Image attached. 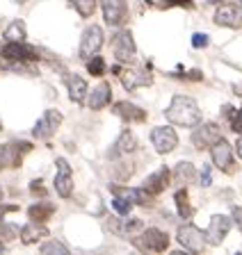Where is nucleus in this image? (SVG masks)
Returning <instances> with one entry per match:
<instances>
[{
  "label": "nucleus",
  "mask_w": 242,
  "mask_h": 255,
  "mask_svg": "<svg viewBox=\"0 0 242 255\" xmlns=\"http://www.w3.org/2000/svg\"><path fill=\"white\" fill-rule=\"evenodd\" d=\"M169 123L174 126H183V128H194L201 121V110L199 103L194 101L192 96H174L172 103H169L167 112H165Z\"/></svg>",
  "instance_id": "obj_1"
},
{
  "label": "nucleus",
  "mask_w": 242,
  "mask_h": 255,
  "mask_svg": "<svg viewBox=\"0 0 242 255\" xmlns=\"http://www.w3.org/2000/svg\"><path fill=\"white\" fill-rule=\"evenodd\" d=\"M142 219H137V217H130V219H121V223L117 226V230L121 235H133V233H137V230H142Z\"/></svg>",
  "instance_id": "obj_28"
},
{
  "label": "nucleus",
  "mask_w": 242,
  "mask_h": 255,
  "mask_svg": "<svg viewBox=\"0 0 242 255\" xmlns=\"http://www.w3.org/2000/svg\"><path fill=\"white\" fill-rule=\"evenodd\" d=\"M59 123H62V112H57V110H46L39 117V121L34 123V128H32V137L34 139H50L55 132H57V128H59Z\"/></svg>",
  "instance_id": "obj_6"
},
{
  "label": "nucleus",
  "mask_w": 242,
  "mask_h": 255,
  "mask_svg": "<svg viewBox=\"0 0 242 255\" xmlns=\"http://www.w3.org/2000/svg\"><path fill=\"white\" fill-rule=\"evenodd\" d=\"M178 244L185 246V251H190V253H201L208 242H206V233H201L192 223H185L178 228Z\"/></svg>",
  "instance_id": "obj_5"
},
{
  "label": "nucleus",
  "mask_w": 242,
  "mask_h": 255,
  "mask_svg": "<svg viewBox=\"0 0 242 255\" xmlns=\"http://www.w3.org/2000/svg\"><path fill=\"white\" fill-rule=\"evenodd\" d=\"M43 237H48V228L41 226L39 221H30V223H25V226L21 228L23 244H37L39 239H43Z\"/></svg>",
  "instance_id": "obj_22"
},
{
  "label": "nucleus",
  "mask_w": 242,
  "mask_h": 255,
  "mask_svg": "<svg viewBox=\"0 0 242 255\" xmlns=\"http://www.w3.org/2000/svg\"><path fill=\"white\" fill-rule=\"evenodd\" d=\"M169 178H172V171H169L167 166H160L156 173H151L149 178H146L142 187H146V189L156 196V194H160V191H165L169 187Z\"/></svg>",
  "instance_id": "obj_19"
},
{
  "label": "nucleus",
  "mask_w": 242,
  "mask_h": 255,
  "mask_svg": "<svg viewBox=\"0 0 242 255\" xmlns=\"http://www.w3.org/2000/svg\"><path fill=\"white\" fill-rule=\"evenodd\" d=\"M69 5L75 7V11L82 16V18H92L94 11H96V0H69Z\"/></svg>",
  "instance_id": "obj_27"
},
{
  "label": "nucleus",
  "mask_w": 242,
  "mask_h": 255,
  "mask_svg": "<svg viewBox=\"0 0 242 255\" xmlns=\"http://www.w3.org/2000/svg\"><path fill=\"white\" fill-rule=\"evenodd\" d=\"M151 141L156 146V150L160 155H167L172 153L174 148L178 146V134L174 128H167V126H158L151 130Z\"/></svg>",
  "instance_id": "obj_9"
},
{
  "label": "nucleus",
  "mask_w": 242,
  "mask_h": 255,
  "mask_svg": "<svg viewBox=\"0 0 242 255\" xmlns=\"http://www.w3.org/2000/svg\"><path fill=\"white\" fill-rule=\"evenodd\" d=\"M236 155L242 159V132H240V137H238V141H236Z\"/></svg>",
  "instance_id": "obj_40"
},
{
  "label": "nucleus",
  "mask_w": 242,
  "mask_h": 255,
  "mask_svg": "<svg viewBox=\"0 0 242 255\" xmlns=\"http://www.w3.org/2000/svg\"><path fill=\"white\" fill-rule=\"evenodd\" d=\"M174 201H176V207H178V214H181V219H190L192 217V205H190V196H188V189H178L176 196H174Z\"/></svg>",
  "instance_id": "obj_26"
},
{
  "label": "nucleus",
  "mask_w": 242,
  "mask_h": 255,
  "mask_svg": "<svg viewBox=\"0 0 242 255\" xmlns=\"http://www.w3.org/2000/svg\"><path fill=\"white\" fill-rule=\"evenodd\" d=\"M231 217H233V223H236L238 228H240V233H242V207L240 205H233Z\"/></svg>",
  "instance_id": "obj_35"
},
{
  "label": "nucleus",
  "mask_w": 242,
  "mask_h": 255,
  "mask_svg": "<svg viewBox=\"0 0 242 255\" xmlns=\"http://www.w3.org/2000/svg\"><path fill=\"white\" fill-rule=\"evenodd\" d=\"M222 139V130L217 123H197V128L192 130V143L197 150H206L210 148L213 143Z\"/></svg>",
  "instance_id": "obj_7"
},
{
  "label": "nucleus",
  "mask_w": 242,
  "mask_h": 255,
  "mask_svg": "<svg viewBox=\"0 0 242 255\" xmlns=\"http://www.w3.org/2000/svg\"><path fill=\"white\" fill-rule=\"evenodd\" d=\"M210 43V39H208V34H204V32H197L192 37V46L194 48H206Z\"/></svg>",
  "instance_id": "obj_33"
},
{
  "label": "nucleus",
  "mask_w": 242,
  "mask_h": 255,
  "mask_svg": "<svg viewBox=\"0 0 242 255\" xmlns=\"http://www.w3.org/2000/svg\"><path fill=\"white\" fill-rule=\"evenodd\" d=\"M112 112L117 114L119 119H124L126 123H142V121H146V112L140 110L137 105H133V103H128V101H119L117 105L112 107Z\"/></svg>",
  "instance_id": "obj_16"
},
{
  "label": "nucleus",
  "mask_w": 242,
  "mask_h": 255,
  "mask_svg": "<svg viewBox=\"0 0 242 255\" xmlns=\"http://www.w3.org/2000/svg\"><path fill=\"white\" fill-rule=\"evenodd\" d=\"M112 207L117 210L121 217H126V214H130V207H133V203L130 201H126V198H121V196H114L112 198Z\"/></svg>",
  "instance_id": "obj_32"
},
{
  "label": "nucleus",
  "mask_w": 242,
  "mask_h": 255,
  "mask_svg": "<svg viewBox=\"0 0 242 255\" xmlns=\"http://www.w3.org/2000/svg\"><path fill=\"white\" fill-rule=\"evenodd\" d=\"M231 128L236 130L238 134L242 132V107H240V110H236V114H233V119H231Z\"/></svg>",
  "instance_id": "obj_34"
},
{
  "label": "nucleus",
  "mask_w": 242,
  "mask_h": 255,
  "mask_svg": "<svg viewBox=\"0 0 242 255\" xmlns=\"http://www.w3.org/2000/svg\"><path fill=\"white\" fill-rule=\"evenodd\" d=\"M172 175H174V182H178V185H190L197 178V169H194L192 162H178Z\"/></svg>",
  "instance_id": "obj_23"
},
{
  "label": "nucleus",
  "mask_w": 242,
  "mask_h": 255,
  "mask_svg": "<svg viewBox=\"0 0 242 255\" xmlns=\"http://www.w3.org/2000/svg\"><path fill=\"white\" fill-rule=\"evenodd\" d=\"M57 196L62 198H71L73 194V171H71L69 162L64 157L57 159V171H55V182H53Z\"/></svg>",
  "instance_id": "obj_11"
},
{
  "label": "nucleus",
  "mask_w": 242,
  "mask_h": 255,
  "mask_svg": "<svg viewBox=\"0 0 242 255\" xmlns=\"http://www.w3.org/2000/svg\"><path fill=\"white\" fill-rule=\"evenodd\" d=\"M2 166H9V150H7V146L0 143V171H2Z\"/></svg>",
  "instance_id": "obj_36"
},
{
  "label": "nucleus",
  "mask_w": 242,
  "mask_h": 255,
  "mask_svg": "<svg viewBox=\"0 0 242 255\" xmlns=\"http://www.w3.org/2000/svg\"><path fill=\"white\" fill-rule=\"evenodd\" d=\"M135 148H137V137H135V132L124 130V132L119 134L117 141H114L112 150H110V157H124V155L133 153Z\"/></svg>",
  "instance_id": "obj_21"
},
{
  "label": "nucleus",
  "mask_w": 242,
  "mask_h": 255,
  "mask_svg": "<svg viewBox=\"0 0 242 255\" xmlns=\"http://www.w3.org/2000/svg\"><path fill=\"white\" fill-rule=\"evenodd\" d=\"M103 27L101 25H89L85 32H82V39H80V48H78V53H80L82 59L92 57V55H96L98 50H101L103 46Z\"/></svg>",
  "instance_id": "obj_10"
},
{
  "label": "nucleus",
  "mask_w": 242,
  "mask_h": 255,
  "mask_svg": "<svg viewBox=\"0 0 242 255\" xmlns=\"http://www.w3.org/2000/svg\"><path fill=\"white\" fill-rule=\"evenodd\" d=\"M2 57L9 62H27V59H39L37 48L25 46V41H7L2 46Z\"/></svg>",
  "instance_id": "obj_14"
},
{
  "label": "nucleus",
  "mask_w": 242,
  "mask_h": 255,
  "mask_svg": "<svg viewBox=\"0 0 242 255\" xmlns=\"http://www.w3.org/2000/svg\"><path fill=\"white\" fill-rule=\"evenodd\" d=\"M215 23L224 27H231V30H238L242 27V14L238 5H222L220 9L215 11Z\"/></svg>",
  "instance_id": "obj_15"
},
{
  "label": "nucleus",
  "mask_w": 242,
  "mask_h": 255,
  "mask_svg": "<svg viewBox=\"0 0 242 255\" xmlns=\"http://www.w3.org/2000/svg\"><path fill=\"white\" fill-rule=\"evenodd\" d=\"M121 80H124L126 89L133 91V89H140V87H149L151 82H153V75L144 69H128Z\"/></svg>",
  "instance_id": "obj_20"
},
{
  "label": "nucleus",
  "mask_w": 242,
  "mask_h": 255,
  "mask_svg": "<svg viewBox=\"0 0 242 255\" xmlns=\"http://www.w3.org/2000/svg\"><path fill=\"white\" fill-rule=\"evenodd\" d=\"M167 5H169V7H172V5H176V7H188V9H190L194 2H192V0H167Z\"/></svg>",
  "instance_id": "obj_37"
},
{
  "label": "nucleus",
  "mask_w": 242,
  "mask_h": 255,
  "mask_svg": "<svg viewBox=\"0 0 242 255\" xmlns=\"http://www.w3.org/2000/svg\"><path fill=\"white\" fill-rule=\"evenodd\" d=\"M41 251L43 255H50V253H59V255H69V249H66L64 244H59V242H46V244L41 246Z\"/></svg>",
  "instance_id": "obj_31"
},
{
  "label": "nucleus",
  "mask_w": 242,
  "mask_h": 255,
  "mask_svg": "<svg viewBox=\"0 0 242 255\" xmlns=\"http://www.w3.org/2000/svg\"><path fill=\"white\" fill-rule=\"evenodd\" d=\"M30 189H32V194H34V196H37V194H41V196H46V191H43L41 180H34L32 185H30Z\"/></svg>",
  "instance_id": "obj_38"
},
{
  "label": "nucleus",
  "mask_w": 242,
  "mask_h": 255,
  "mask_svg": "<svg viewBox=\"0 0 242 255\" xmlns=\"http://www.w3.org/2000/svg\"><path fill=\"white\" fill-rule=\"evenodd\" d=\"M14 2H16V5H25L27 0H14Z\"/></svg>",
  "instance_id": "obj_41"
},
{
  "label": "nucleus",
  "mask_w": 242,
  "mask_h": 255,
  "mask_svg": "<svg viewBox=\"0 0 242 255\" xmlns=\"http://www.w3.org/2000/svg\"><path fill=\"white\" fill-rule=\"evenodd\" d=\"M210 157H213V164H215L222 173H233V171H236V164H233V148L224 137L217 139V141L210 146Z\"/></svg>",
  "instance_id": "obj_4"
},
{
  "label": "nucleus",
  "mask_w": 242,
  "mask_h": 255,
  "mask_svg": "<svg viewBox=\"0 0 242 255\" xmlns=\"http://www.w3.org/2000/svg\"><path fill=\"white\" fill-rule=\"evenodd\" d=\"M240 14H242V0H240Z\"/></svg>",
  "instance_id": "obj_42"
},
{
  "label": "nucleus",
  "mask_w": 242,
  "mask_h": 255,
  "mask_svg": "<svg viewBox=\"0 0 242 255\" xmlns=\"http://www.w3.org/2000/svg\"><path fill=\"white\" fill-rule=\"evenodd\" d=\"M231 226H233V219L224 217V214H215V217L210 219L208 228H206V242L213 244V246H220L222 242L226 239V235H229Z\"/></svg>",
  "instance_id": "obj_12"
},
{
  "label": "nucleus",
  "mask_w": 242,
  "mask_h": 255,
  "mask_svg": "<svg viewBox=\"0 0 242 255\" xmlns=\"http://www.w3.org/2000/svg\"><path fill=\"white\" fill-rule=\"evenodd\" d=\"M53 212H55V207L50 205V203H34V205L27 210V217L32 219V221L43 223V221H48V219L53 217Z\"/></svg>",
  "instance_id": "obj_25"
},
{
  "label": "nucleus",
  "mask_w": 242,
  "mask_h": 255,
  "mask_svg": "<svg viewBox=\"0 0 242 255\" xmlns=\"http://www.w3.org/2000/svg\"><path fill=\"white\" fill-rule=\"evenodd\" d=\"M112 53L117 64H130L137 55V48H135L133 34L130 30H119L117 34L112 37Z\"/></svg>",
  "instance_id": "obj_3"
},
{
  "label": "nucleus",
  "mask_w": 242,
  "mask_h": 255,
  "mask_svg": "<svg viewBox=\"0 0 242 255\" xmlns=\"http://www.w3.org/2000/svg\"><path fill=\"white\" fill-rule=\"evenodd\" d=\"M66 87H69V96L71 101L75 103V105H82V103L87 101V94H89V87H87L85 78H80V75H66Z\"/></svg>",
  "instance_id": "obj_18"
},
{
  "label": "nucleus",
  "mask_w": 242,
  "mask_h": 255,
  "mask_svg": "<svg viewBox=\"0 0 242 255\" xmlns=\"http://www.w3.org/2000/svg\"><path fill=\"white\" fill-rule=\"evenodd\" d=\"M87 71L92 75H98V78L105 75V62H103V57L98 53L92 55V57H87Z\"/></svg>",
  "instance_id": "obj_29"
},
{
  "label": "nucleus",
  "mask_w": 242,
  "mask_h": 255,
  "mask_svg": "<svg viewBox=\"0 0 242 255\" xmlns=\"http://www.w3.org/2000/svg\"><path fill=\"white\" fill-rule=\"evenodd\" d=\"M89 98H87V107L89 110H103L112 103V91H110V85L108 82H101L98 87H94V91H89Z\"/></svg>",
  "instance_id": "obj_17"
},
{
  "label": "nucleus",
  "mask_w": 242,
  "mask_h": 255,
  "mask_svg": "<svg viewBox=\"0 0 242 255\" xmlns=\"http://www.w3.org/2000/svg\"><path fill=\"white\" fill-rule=\"evenodd\" d=\"M133 173H135L133 162H130V164H126V162H114V178H117L119 182L128 180V178H130Z\"/></svg>",
  "instance_id": "obj_30"
},
{
  "label": "nucleus",
  "mask_w": 242,
  "mask_h": 255,
  "mask_svg": "<svg viewBox=\"0 0 242 255\" xmlns=\"http://www.w3.org/2000/svg\"><path fill=\"white\" fill-rule=\"evenodd\" d=\"M210 182H213V180H210V169H204V171H201V182H199V185L208 187Z\"/></svg>",
  "instance_id": "obj_39"
},
{
  "label": "nucleus",
  "mask_w": 242,
  "mask_h": 255,
  "mask_svg": "<svg viewBox=\"0 0 242 255\" xmlns=\"http://www.w3.org/2000/svg\"><path fill=\"white\" fill-rule=\"evenodd\" d=\"M133 244L140 251H151V253H165L169 249V235L162 233L160 228H149L133 239Z\"/></svg>",
  "instance_id": "obj_2"
},
{
  "label": "nucleus",
  "mask_w": 242,
  "mask_h": 255,
  "mask_svg": "<svg viewBox=\"0 0 242 255\" xmlns=\"http://www.w3.org/2000/svg\"><path fill=\"white\" fill-rule=\"evenodd\" d=\"M25 37H27V27L21 18H14V21L5 27V39L7 41H25Z\"/></svg>",
  "instance_id": "obj_24"
},
{
  "label": "nucleus",
  "mask_w": 242,
  "mask_h": 255,
  "mask_svg": "<svg viewBox=\"0 0 242 255\" xmlns=\"http://www.w3.org/2000/svg\"><path fill=\"white\" fill-rule=\"evenodd\" d=\"M103 18L110 27H121L128 18V2L126 0H101Z\"/></svg>",
  "instance_id": "obj_8"
},
{
  "label": "nucleus",
  "mask_w": 242,
  "mask_h": 255,
  "mask_svg": "<svg viewBox=\"0 0 242 255\" xmlns=\"http://www.w3.org/2000/svg\"><path fill=\"white\" fill-rule=\"evenodd\" d=\"M110 191H112L114 196H121V198H126V201H130L133 205H151L153 203V194H151L146 187H119V185H114V187H110Z\"/></svg>",
  "instance_id": "obj_13"
}]
</instances>
